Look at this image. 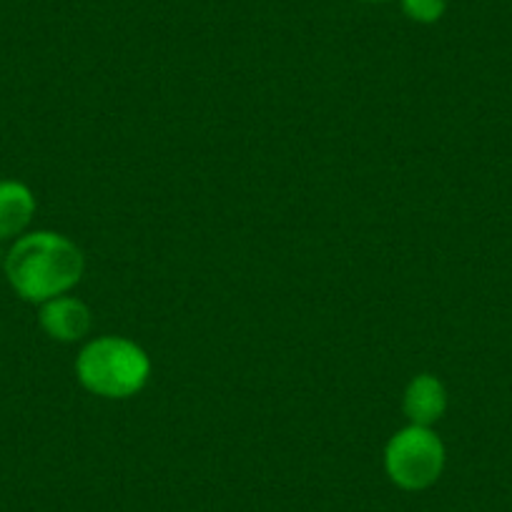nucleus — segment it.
<instances>
[{
    "label": "nucleus",
    "instance_id": "obj_2",
    "mask_svg": "<svg viewBox=\"0 0 512 512\" xmlns=\"http://www.w3.org/2000/svg\"><path fill=\"white\" fill-rule=\"evenodd\" d=\"M76 377L91 395L128 400L139 395L151 377V359L126 337H98L78 352Z\"/></svg>",
    "mask_w": 512,
    "mask_h": 512
},
{
    "label": "nucleus",
    "instance_id": "obj_4",
    "mask_svg": "<svg viewBox=\"0 0 512 512\" xmlns=\"http://www.w3.org/2000/svg\"><path fill=\"white\" fill-rule=\"evenodd\" d=\"M41 329L56 342H78L91 329V309L76 297L51 299V302L41 304V314H38Z\"/></svg>",
    "mask_w": 512,
    "mask_h": 512
},
{
    "label": "nucleus",
    "instance_id": "obj_7",
    "mask_svg": "<svg viewBox=\"0 0 512 512\" xmlns=\"http://www.w3.org/2000/svg\"><path fill=\"white\" fill-rule=\"evenodd\" d=\"M402 11L415 23H437L447 11V0H400Z\"/></svg>",
    "mask_w": 512,
    "mask_h": 512
},
{
    "label": "nucleus",
    "instance_id": "obj_6",
    "mask_svg": "<svg viewBox=\"0 0 512 512\" xmlns=\"http://www.w3.org/2000/svg\"><path fill=\"white\" fill-rule=\"evenodd\" d=\"M36 214V196L21 181H0V241L21 236Z\"/></svg>",
    "mask_w": 512,
    "mask_h": 512
},
{
    "label": "nucleus",
    "instance_id": "obj_5",
    "mask_svg": "<svg viewBox=\"0 0 512 512\" xmlns=\"http://www.w3.org/2000/svg\"><path fill=\"white\" fill-rule=\"evenodd\" d=\"M402 410H405L410 425L432 427L447 410L445 384L435 374H417L407 384L405 397H402Z\"/></svg>",
    "mask_w": 512,
    "mask_h": 512
},
{
    "label": "nucleus",
    "instance_id": "obj_9",
    "mask_svg": "<svg viewBox=\"0 0 512 512\" xmlns=\"http://www.w3.org/2000/svg\"><path fill=\"white\" fill-rule=\"evenodd\" d=\"M0 262H6V256H3V251H0Z\"/></svg>",
    "mask_w": 512,
    "mask_h": 512
},
{
    "label": "nucleus",
    "instance_id": "obj_8",
    "mask_svg": "<svg viewBox=\"0 0 512 512\" xmlns=\"http://www.w3.org/2000/svg\"><path fill=\"white\" fill-rule=\"evenodd\" d=\"M367 3H387V0H367Z\"/></svg>",
    "mask_w": 512,
    "mask_h": 512
},
{
    "label": "nucleus",
    "instance_id": "obj_1",
    "mask_svg": "<svg viewBox=\"0 0 512 512\" xmlns=\"http://www.w3.org/2000/svg\"><path fill=\"white\" fill-rule=\"evenodd\" d=\"M6 277L13 292L31 304H46L71 292L83 277V254L68 236L33 231L18 236L6 254Z\"/></svg>",
    "mask_w": 512,
    "mask_h": 512
},
{
    "label": "nucleus",
    "instance_id": "obj_3",
    "mask_svg": "<svg viewBox=\"0 0 512 512\" xmlns=\"http://www.w3.org/2000/svg\"><path fill=\"white\" fill-rule=\"evenodd\" d=\"M384 470L402 490H427L445 470V445L432 427H405L384 447Z\"/></svg>",
    "mask_w": 512,
    "mask_h": 512
}]
</instances>
